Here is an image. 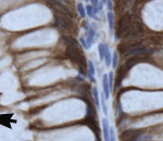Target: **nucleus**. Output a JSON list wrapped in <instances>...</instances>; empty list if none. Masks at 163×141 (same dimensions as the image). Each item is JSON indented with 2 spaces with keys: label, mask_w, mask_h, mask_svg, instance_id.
Here are the masks:
<instances>
[{
  "label": "nucleus",
  "mask_w": 163,
  "mask_h": 141,
  "mask_svg": "<svg viewBox=\"0 0 163 141\" xmlns=\"http://www.w3.org/2000/svg\"><path fill=\"white\" fill-rule=\"evenodd\" d=\"M153 52L152 49L150 48H146V47H142V46H136V47L132 48L129 49L128 51L125 53V56L128 57V58H142L144 59L145 57L149 56Z\"/></svg>",
  "instance_id": "1"
},
{
  "label": "nucleus",
  "mask_w": 163,
  "mask_h": 141,
  "mask_svg": "<svg viewBox=\"0 0 163 141\" xmlns=\"http://www.w3.org/2000/svg\"><path fill=\"white\" fill-rule=\"evenodd\" d=\"M131 26V14L126 13L122 19L119 22V26H118V33H116V36L118 38L120 37L121 34H125L127 32V30Z\"/></svg>",
  "instance_id": "2"
},
{
  "label": "nucleus",
  "mask_w": 163,
  "mask_h": 141,
  "mask_svg": "<svg viewBox=\"0 0 163 141\" xmlns=\"http://www.w3.org/2000/svg\"><path fill=\"white\" fill-rule=\"evenodd\" d=\"M140 134H142V131L139 129H127V130H124L121 134L120 138L121 141H133Z\"/></svg>",
  "instance_id": "3"
},
{
  "label": "nucleus",
  "mask_w": 163,
  "mask_h": 141,
  "mask_svg": "<svg viewBox=\"0 0 163 141\" xmlns=\"http://www.w3.org/2000/svg\"><path fill=\"white\" fill-rule=\"evenodd\" d=\"M142 33V25L139 23V22H134L133 24H131L129 28L127 30V32L125 33L127 37H131V36H135V35H138Z\"/></svg>",
  "instance_id": "4"
},
{
  "label": "nucleus",
  "mask_w": 163,
  "mask_h": 141,
  "mask_svg": "<svg viewBox=\"0 0 163 141\" xmlns=\"http://www.w3.org/2000/svg\"><path fill=\"white\" fill-rule=\"evenodd\" d=\"M95 37H96V32L92 27H90L87 32V36H86V46H87V49H89L91 47V43L94 41Z\"/></svg>",
  "instance_id": "5"
},
{
  "label": "nucleus",
  "mask_w": 163,
  "mask_h": 141,
  "mask_svg": "<svg viewBox=\"0 0 163 141\" xmlns=\"http://www.w3.org/2000/svg\"><path fill=\"white\" fill-rule=\"evenodd\" d=\"M102 87H103V96L105 99H109L110 96V86H109V79H108V75H105L102 78Z\"/></svg>",
  "instance_id": "6"
},
{
  "label": "nucleus",
  "mask_w": 163,
  "mask_h": 141,
  "mask_svg": "<svg viewBox=\"0 0 163 141\" xmlns=\"http://www.w3.org/2000/svg\"><path fill=\"white\" fill-rule=\"evenodd\" d=\"M103 125V136H105V141H110V128H109V122L107 118L102 121Z\"/></svg>",
  "instance_id": "7"
},
{
  "label": "nucleus",
  "mask_w": 163,
  "mask_h": 141,
  "mask_svg": "<svg viewBox=\"0 0 163 141\" xmlns=\"http://www.w3.org/2000/svg\"><path fill=\"white\" fill-rule=\"evenodd\" d=\"M105 65H107V66H110V65H111L112 59H111V52H110L109 47H108L107 45H105Z\"/></svg>",
  "instance_id": "8"
},
{
  "label": "nucleus",
  "mask_w": 163,
  "mask_h": 141,
  "mask_svg": "<svg viewBox=\"0 0 163 141\" xmlns=\"http://www.w3.org/2000/svg\"><path fill=\"white\" fill-rule=\"evenodd\" d=\"M54 23H56L57 26H59V27H62L63 30H68L70 28L69 25H68V24L65 23L64 21H63V19H60V17H58V16L54 17Z\"/></svg>",
  "instance_id": "9"
},
{
  "label": "nucleus",
  "mask_w": 163,
  "mask_h": 141,
  "mask_svg": "<svg viewBox=\"0 0 163 141\" xmlns=\"http://www.w3.org/2000/svg\"><path fill=\"white\" fill-rule=\"evenodd\" d=\"M113 19H114V15L111 11H109L108 13V21H109V30H110V33L112 34L113 32Z\"/></svg>",
  "instance_id": "10"
},
{
  "label": "nucleus",
  "mask_w": 163,
  "mask_h": 141,
  "mask_svg": "<svg viewBox=\"0 0 163 141\" xmlns=\"http://www.w3.org/2000/svg\"><path fill=\"white\" fill-rule=\"evenodd\" d=\"M92 97H94V99H95L96 107L99 109V107H100V101H99V96H98V90H97V88H92Z\"/></svg>",
  "instance_id": "11"
},
{
  "label": "nucleus",
  "mask_w": 163,
  "mask_h": 141,
  "mask_svg": "<svg viewBox=\"0 0 163 141\" xmlns=\"http://www.w3.org/2000/svg\"><path fill=\"white\" fill-rule=\"evenodd\" d=\"M98 50H99V57H100V60L103 61V60H105V45H103V43H100V45H99V47H98Z\"/></svg>",
  "instance_id": "12"
},
{
  "label": "nucleus",
  "mask_w": 163,
  "mask_h": 141,
  "mask_svg": "<svg viewBox=\"0 0 163 141\" xmlns=\"http://www.w3.org/2000/svg\"><path fill=\"white\" fill-rule=\"evenodd\" d=\"M95 66H94V63L91 62V61H88V73H89L90 76H94L95 74Z\"/></svg>",
  "instance_id": "13"
},
{
  "label": "nucleus",
  "mask_w": 163,
  "mask_h": 141,
  "mask_svg": "<svg viewBox=\"0 0 163 141\" xmlns=\"http://www.w3.org/2000/svg\"><path fill=\"white\" fill-rule=\"evenodd\" d=\"M77 10H78V13H80V15L82 17H85L86 15V12H85V8H84V6L82 3H78L77 4Z\"/></svg>",
  "instance_id": "14"
},
{
  "label": "nucleus",
  "mask_w": 163,
  "mask_h": 141,
  "mask_svg": "<svg viewBox=\"0 0 163 141\" xmlns=\"http://www.w3.org/2000/svg\"><path fill=\"white\" fill-rule=\"evenodd\" d=\"M116 63H118V53L114 52L113 59H112V61H111V64H112V66H113V69H115L116 67Z\"/></svg>",
  "instance_id": "15"
},
{
  "label": "nucleus",
  "mask_w": 163,
  "mask_h": 141,
  "mask_svg": "<svg viewBox=\"0 0 163 141\" xmlns=\"http://www.w3.org/2000/svg\"><path fill=\"white\" fill-rule=\"evenodd\" d=\"M108 79H109V86H110V89H112V85H113V73H109L108 75Z\"/></svg>",
  "instance_id": "16"
},
{
  "label": "nucleus",
  "mask_w": 163,
  "mask_h": 141,
  "mask_svg": "<svg viewBox=\"0 0 163 141\" xmlns=\"http://www.w3.org/2000/svg\"><path fill=\"white\" fill-rule=\"evenodd\" d=\"M86 12L89 16H94V12H92V6H87L86 7Z\"/></svg>",
  "instance_id": "17"
},
{
  "label": "nucleus",
  "mask_w": 163,
  "mask_h": 141,
  "mask_svg": "<svg viewBox=\"0 0 163 141\" xmlns=\"http://www.w3.org/2000/svg\"><path fill=\"white\" fill-rule=\"evenodd\" d=\"M110 141H115V136H114L113 128L110 129Z\"/></svg>",
  "instance_id": "18"
},
{
  "label": "nucleus",
  "mask_w": 163,
  "mask_h": 141,
  "mask_svg": "<svg viewBox=\"0 0 163 141\" xmlns=\"http://www.w3.org/2000/svg\"><path fill=\"white\" fill-rule=\"evenodd\" d=\"M107 6H108L109 11H111L112 10V1H111V0H107Z\"/></svg>",
  "instance_id": "19"
},
{
  "label": "nucleus",
  "mask_w": 163,
  "mask_h": 141,
  "mask_svg": "<svg viewBox=\"0 0 163 141\" xmlns=\"http://www.w3.org/2000/svg\"><path fill=\"white\" fill-rule=\"evenodd\" d=\"M81 43H82V45H83L84 47H85L86 49H87V46H86V41H85V39H84V38H81Z\"/></svg>",
  "instance_id": "20"
},
{
  "label": "nucleus",
  "mask_w": 163,
  "mask_h": 141,
  "mask_svg": "<svg viewBox=\"0 0 163 141\" xmlns=\"http://www.w3.org/2000/svg\"><path fill=\"white\" fill-rule=\"evenodd\" d=\"M101 3H102V4L107 3V0H101Z\"/></svg>",
  "instance_id": "21"
},
{
  "label": "nucleus",
  "mask_w": 163,
  "mask_h": 141,
  "mask_svg": "<svg viewBox=\"0 0 163 141\" xmlns=\"http://www.w3.org/2000/svg\"><path fill=\"white\" fill-rule=\"evenodd\" d=\"M85 1H90V0H85Z\"/></svg>",
  "instance_id": "22"
},
{
  "label": "nucleus",
  "mask_w": 163,
  "mask_h": 141,
  "mask_svg": "<svg viewBox=\"0 0 163 141\" xmlns=\"http://www.w3.org/2000/svg\"><path fill=\"white\" fill-rule=\"evenodd\" d=\"M96 141H99V140H96Z\"/></svg>",
  "instance_id": "23"
}]
</instances>
